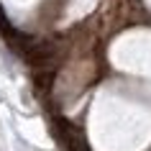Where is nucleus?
I'll use <instances>...</instances> for the list:
<instances>
[{"instance_id": "f257e3e1", "label": "nucleus", "mask_w": 151, "mask_h": 151, "mask_svg": "<svg viewBox=\"0 0 151 151\" xmlns=\"http://www.w3.org/2000/svg\"><path fill=\"white\" fill-rule=\"evenodd\" d=\"M54 136L56 141L64 146V151H90V143L77 126L67 120H54Z\"/></svg>"}]
</instances>
